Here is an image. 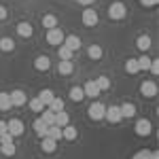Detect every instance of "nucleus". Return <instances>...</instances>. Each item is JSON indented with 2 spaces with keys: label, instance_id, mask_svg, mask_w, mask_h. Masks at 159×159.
I'll use <instances>...</instances> for the list:
<instances>
[{
  "label": "nucleus",
  "instance_id": "f257e3e1",
  "mask_svg": "<svg viewBox=\"0 0 159 159\" xmlns=\"http://www.w3.org/2000/svg\"><path fill=\"white\" fill-rule=\"evenodd\" d=\"M104 110H106V106L102 104V102H93L89 108H87V115H89V119H93V121H100V119H104Z\"/></svg>",
  "mask_w": 159,
  "mask_h": 159
},
{
  "label": "nucleus",
  "instance_id": "f03ea898",
  "mask_svg": "<svg viewBox=\"0 0 159 159\" xmlns=\"http://www.w3.org/2000/svg\"><path fill=\"white\" fill-rule=\"evenodd\" d=\"M125 15H127V9H125L123 2H112L108 7V17L110 19H123Z\"/></svg>",
  "mask_w": 159,
  "mask_h": 159
},
{
  "label": "nucleus",
  "instance_id": "7ed1b4c3",
  "mask_svg": "<svg viewBox=\"0 0 159 159\" xmlns=\"http://www.w3.org/2000/svg\"><path fill=\"white\" fill-rule=\"evenodd\" d=\"M47 43L53 45V47H60L64 45V32L60 28H53V30H47Z\"/></svg>",
  "mask_w": 159,
  "mask_h": 159
},
{
  "label": "nucleus",
  "instance_id": "20e7f679",
  "mask_svg": "<svg viewBox=\"0 0 159 159\" xmlns=\"http://www.w3.org/2000/svg\"><path fill=\"white\" fill-rule=\"evenodd\" d=\"M83 24H85L87 28H93V25L98 24V11L91 9V7H87L85 11H83Z\"/></svg>",
  "mask_w": 159,
  "mask_h": 159
},
{
  "label": "nucleus",
  "instance_id": "39448f33",
  "mask_svg": "<svg viewBox=\"0 0 159 159\" xmlns=\"http://www.w3.org/2000/svg\"><path fill=\"white\" fill-rule=\"evenodd\" d=\"M7 132L15 138V136H21L24 134V123L19 121V119H11V121H7Z\"/></svg>",
  "mask_w": 159,
  "mask_h": 159
},
{
  "label": "nucleus",
  "instance_id": "423d86ee",
  "mask_svg": "<svg viewBox=\"0 0 159 159\" xmlns=\"http://www.w3.org/2000/svg\"><path fill=\"white\" fill-rule=\"evenodd\" d=\"M140 93H142L144 98H155V96H157V85H155V81H144V83L140 85Z\"/></svg>",
  "mask_w": 159,
  "mask_h": 159
},
{
  "label": "nucleus",
  "instance_id": "0eeeda50",
  "mask_svg": "<svg viewBox=\"0 0 159 159\" xmlns=\"http://www.w3.org/2000/svg\"><path fill=\"white\" fill-rule=\"evenodd\" d=\"M136 134L138 136H148L151 132H153V125H151V121L148 119H138V123H136Z\"/></svg>",
  "mask_w": 159,
  "mask_h": 159
},
{
  "label": "nucleus",
  "instance_id": "6e6552de",
  "mask_svg": "<svg viewBox=\"0 0 159 159\" xmlns=\"http://www.w3.org/2000/svg\"><path fill=\"white\" fill-rule=\"evenodd\" d=\"M104 117H106V119H108L112 125H115V123H119V121L123 119V117H121V110H119V106H108V108L104 110Z\"/></svg>",
  "mask_w": 159,
  "mask_h": 159
},
{
  "label": "nucleus",
  "instance_id": "1a4fd4ad",
  "mask_svg": "<svg viewBox=\"0 0 159 159\" xmlns=\"http://www.w3.org/2000/svg\"><path fill=\"white\" fill-rule=\"evenodd\" d=\"M83 93H85L87 98H98L100 96V87L96 85V81H87L85 85H83Z\"/></svg>",
  "mask_w": 159,
  "mask_h": 159
},
{
  "label": "nucleus",
  "instance_id": "9d476101",
  "mask_svg": "<svg viewBox=\"0 0 159 159\" xmlns=\"http://www.w3.org/2000/svg\"><path fill=\"white\" fill-rule=\"evenodd\" d=\"M9 96H11V104H13V106H24L25 102H28L25 91H21V89H15V91H11Z\"/></svg>",
  "mask_w": 159,
  "mask_h": 159
},
{
  "label": "nucleus",
  "instance_id": "9b49d317",
  "mask_svg": "<svg viewBox=\"0 0 159 159\" xmlns=\"http://www.w3.org/2000/svg\"><path fill=\"white\" fill-rule=\"evenodd\" d=\"M64 47H68V49L74 53V51L81 47V38L74 36V34H70V36H64Z\"/></svg>",
  "mask_w": 159,
  "mask_h": 159
},
{
  "label": "nucleus",
  "instance_id": "f8f14e48",
  "mask_svg": "<svg viewBox=\"0 0 159 159\" xmlns=\"http://www.w3.org/2000/svg\"><path fill=\"white\" fill-rule=\"evenodd\" d=\"M40 148H43L45 153H55L57 142H55L53 138H49V136H45V138H43V142H40Z\"/></svg>",
  "mask_w": 159,
  "mask_h": 159
},
{
  "label": "nucleus",
  "instance_id": "ddd939ff",
  "mask_svg": "<svg viewBox=\"0 0 159 159\" xmlns=\"http://www.w3.org/2000/svg\"><path fill=\"white\" fill-rule=\"evenodd\" d=\"M34 68H36V70H49L51 60L47 57V55H38L36 60H34Z\"/></svg>",
  "mask_w": 159,
  "mask_h": 159
},
{
  "label": "nucleus",
  "instance_id": "4468645a",
  "mask_svg": "<svg viewBox=\"0 0 159 159\" xmlns=\"http://www.w3.org/2000/svg\"><path fill=\"white\" fill-rule=\"evenodd\" d=\"M55 125H57V127H66V125H70V115H68L66 110L55 112Z\"/></svg>",
  "mask_w": 159,
  "mask_h": 159
},
{
  "label": "nucleus",
  "instance_id": "2eb2a0df",
  "mask_svg": "<svg viewBox=\"0 0 159 159\" xmlns=\"http://www.w3.org/2000/svg\"><path fill=\"white\" fill-rule=\"evenodd\" d=\"M76 136H79V132H76L74 125H66V127H61V138H64V140H76Z\"/></svg>",
  "mask_w": 159,
  "mask_h": 159
},
{
  "label": "nucleus",
  "instance_id": "dca6fc26",
  "mask_svg": "<svg viewBox=\"0 0 159 159\" xmlns=\"http://www.w3.org/2000/svg\"><path fill=\"white\" fill-rule=\"evenodd\" d=\"M32 32H34V30H32V25L28 24V21H21V24H17V34H19V36L30 38V36H32Z\"/></svg>",
  "mask_w": 159,
  "mask_h": 159
},
{
  "label": "nucleus",
  "instance_id": "f3484780",
  "mask_svg": "<svg viewBox=\"0 0 159 159\" xmlns=\"http://www.w3.org/2000/svg\"><path fill=\"white\" fill-rule=\"evenodd\" d=\"M47 129H49V125H47V123H45L43 119H40V117H38L36 121H34V132H36L40 138H45V136H47Z\"/></svg>",
  "mask_w": 159,
  "mask_h": 159
},
{
  "label": "nucleus",
  "instance_id": "a211bd4d",
  "mask_svg": "<svg viewBox=\"0 0 159 159\" xmlns=\"http://www.w3.org/2000/svg\"><path fill=\"white\" fill-rule=\"evenodd\" d=\"M132 159H159L157 151H147V148H142V151H138Z\"/></svg>",
  "mask_w": 159,
  "mask_h": 159
},
{
  "label": "nucleus",
  "instance_id": "6ab92c4d",
  "mask_svg": "<svg viewBox=\"0 0 159 159\" xmlns=\"http://www.w3.org/2000/svg\"><path fill=\"white\" fill-rule=\"evenodd\" d=\"M53 98H55V93H53L51 89H43V91L38 93V100H40V102H43L45 106H49L51 102H53Z\"/></svg>",
  "mask_w": 159,
  "mask_h": 159
},
{
  "label": "nucleus",
  "instance_id": "aec40b11",
  "mask_svg": "<svg viewBox=\"0 0 159 159\" xmlns=\"http://www.w3.org/2000/svg\"><path fill=\"white\" fill-rule=\"evenodd\" d=\"M119 110H121L123 119H129V117H134V115H136V106H134V104H129V102L123 104V106H119Z\"/></svg>",
  "mask_w": 159,
  "mask_h": 159
},
{
  "label": "nucleus",
  "instance_id": "412c9836",
  "mask_svg": "<svg viewBox=\"0 0 159 159\" xmlns=\"http://www.w3.org/2000/svg\"><path fill=\"white\" fill-rule=\"evenodd\" d=\"M60 74H64V76H68V74H72V70H74V64L70 60H64V61H60Z\"/></svg>",
  "mask_w": 159,
  "mask_h": 159
},
{
  "label": "nucleus",
  "instance_id": "4be33fe9",
  "mask_svg": "<svg viewBox=\"0 0 159 159\" xmlns=\"http://www.w3.org/2000/svg\"><path fill=\"white\" fill-rule=\"evenodd\" d=\"M57 17H55V15H45V17H43V28H47V30H53V28H57Z\"/></svg>",
  "mask_w": 159,
  "mask_h": 159
},
{
  "label": "nucleus",
  "instance_id": "5701e85b",
  "mask_svg": "<svg viewBox=\"0 0 159 159\" xmlns=\"http://www.w3.org/2000/svg\"><path fill=\"white\" fill-rule=\"evenodd\" d=\"M13 104H11V96L7 91H0V110H9Z\"/></svg>",
  "mask_w": 159,
  "mask_h": 159
},
{
  "label": "nucleus",
  "instance_id": "b1692460",
  "mask_svg": "<svg viewBox=\"0 0 159 159\" xmlns=\"http://www.w3.org/2000/svg\"><path fill=\"white\" fill-rule=\"evenodd\" d=\"M87 53H89V57H91V60L98 61V60H102V53H104V51H102V47H100V45H91Z\"/></svg>",
  "mask_w": 159,
  "mask_h": 159
},
{
  "label": "nucleus",
  "instance_id": "393cba45",
  "mask_svg": "<svg viewBox=\"0 0 159 159\" xmlns=\"http://www.w3.org/2000/svg\"><path fill=\"white\" fill-rule=\"evenodd\" d=\"M85 98V93H83V87H72V89H70V100H72V102H81V100Z\"/></svg>",
  "mask_w": 159,
  "mask_h": 159
},
{
  "label": "nucleus",
  "instance_id": "a878e982",
  "mask_svg": "<svg viewBox=\"0 0 159 159\" xmlns=\"http://www.w3.org/2000/svg\"><path fill=\"white\" fill-rule=\"evenodd\" d=\"M40 119L47 123V125H55V112L49 110V108H45V110H43V115H40Z\"/></svg>",
  "mask_w": 159,
  "mask_h": 159
},
{
  "label": "nucleus",
  "instance_id": "bb28decb",
  "mask_svg": "<svg viewBox=\"0 0 159 159\" xmlns=\"http://www.w3.org/2000/svg\"><path fill=\"white\" fill-rule=\"evenodd\" d=\"M47 136H49V138H53L55 142H57V140H61V127H57V125H49Z\"/></svg>",
  "mask_w": 159,
  "mask_h": 159
},
{
  "label": "nucleus",
  "instance_id": "cd10ccee",
  "mask_svg": "<svg viewBox=\"0 0 159 159\" xmlns=\"http://www.w3.org/2000/svg\"><path fill=\"white\" fill-rule=\"evenodd\" d=\"M47 108L53 110V112H61V110H64V100L61 98H53V102H51Z\"/></svg>",
  "mask_w": 159,
  "mask_h": 159
},
{
  "label": "nucleus",
  "instance_id": "c85d7f7f",
  "mask_svg": "<svg viewBox=\"0 0 159 159\" xmlns=\"http://www.w3.org/2000/svg\"><path fill=\"white\" fill-rule=\"evenodd\" d=\"M136 47H138L140 51H148V47H151V38H148L147 34L140 36V38H138V43H136Z\"/></svg>",
  "mask_w": 159,
  "mask_h": 159
},
{
  "label": "nucleus",
  "instance_id": "c756f323",
  "mask_svg": "<svg viewBox=\"0 0 159 159\" xmlns=\"http://www.w3.org/2000/svg\"><path fill=\"white\" fill-rule=\"evenodd\" d=\"M125 70H127L129 74L140 72V70H138V61H136V57H129V60L125 61Z\"/></svg>",
  "mask_w": 159,
  "mask_h": 159
},
{
  "label": "nucleus",
  "instance_id": "7c9ffc66",
  "mask_svg": "<svg viewBox=\"0 0 159 159\" xmlns=\"http://www.w3.org/2000/svg\"><path fill=\"white\" fill-rule=\"evenodd\" d=\"M0 49L2 51H13L15 49V40H11V38H0Z\"/></svg>",
  "mask_w": 159,
  "mask_h": 159
},
{
  "label": "nucleus",
  "instance_id": "2f4dec72",
  "mask_svg": "<svg viewBox=\"0 0 159 159\" xmlns=\"http://www.w3.org/2000/svg\"><path fill=\"white\" fill-rule=\"evenodd\" d=\"M136 61H138V70H148L151 68V57H147V55L136 57Z\"/></svg>",
  "mask_w": 159,
  "mask_h": 159
},
{
  "label": "nucleus",
  "instance_id": "473e14b6",
  "mask_svg": "<svg viewBox=\"0 0 159 159\" xmlns=\"http://www.w3.org/2000/svg\"><path fill=\"white\" fill-rule=\"evenodd\" d=\"M0 147H2V153H4L7 157H13V155H15V144H13V142H0Z\"/></svg>",
  "mask_w": 159,
  "mask_h": 159
},
{
  "label": "nucleus",
  "instance_id": "72a5a7b5",
  "mask_svg": "<svg viewBox=\"0 0 159 159\" xmlns=\"http://www.w3.org/2000/svg\"><path fill=\"white\" fill-rule=\"evenodd\" d=\"M30 108L34 110V112H43V110L47 108V106H45V104H43V102H40L38 98H34V100H30Z\"/></svg>",
  "mask_w": 159,
  "mask_h": 159
},
{
  "label": "nucleus",
  "instance_id": "f704fd0d",
  "mask_svg": "<svg viewBox=\"0 0 159 159\" xmlns=\"http://www.w3.org/2000/svg\"><path fill=\"white\" fill-rule=\"evenodd\" d=\"M96 85L100 87V91H104V89H108V87H110V81H108V76H98V79H96Z\"/></svg>",
  "mask_w": 159,
  "mask_h": 159
},
{
  "label": "nucleus",
  "instance_id": "c9c22d12",
  "mask_svg": "<svg viewBox=\"0 0 159 159\" xmlns=\"http://www.w3.org/2000/svg\"><path fill=\"white\" fill-rule=\"evenodd\" d=\"M64 60H72V51L68 47H64V45H60V61H64Z\"/></svg>",
  "mask_w": 159,
  "mask_h": 159
},
{
  "label": "nucleus",
  "instance_id": "e433bc0d",
  "mask_svg": "<svg viewBox=\"0 0 159 159\" xmlns=\"http://www.w3.org/2000/svg\"><path fill=\"white\" fill-rule=\"evenodd\" d=\"M148 70H151L153 74H157V72H159V64H157V60H155V61H151V68H148Z\"/></svg>",
  "mask_w": 159,
  "mask_h": 159
},
{
  "label": "nucleus",
  "instance_id": "4c0bfd02",
  "mask_svg": "<svg viewBox=\"0 0 159 159\" xmlns=\"http://www.w3.org/2000/svg\"><path fill=\"white\" fill-rule=\"evenodd\" d=\"M140 2H142L144 7H155V4H157L159 0H140Z\"/></svg>",
  "mask_w": 159,
  "mask_h": 159
},
{
  "label": "nucleus",
  "instance_id": "58836bf2",
  "mask_svg": "<svg viewBox=\"0 0 159 159\" xmlns=\"http://www.w3.org/2000/svg\"><path fill=\"white\" fill-rule=\"evenodd\" d=\"M76 2H79V4H83V7H89V4H93L96 0H76Z\"/></svg>",
  "mask_w": 159,
  "mask_h": 159
},
{
  "label": "nucleus",
  "instance_id": "ea45409f",
  "mask_svg": "<svg viewBox=\"0 0 159 159\" xmlns=\"http://www.w3.org/2000/svg\"><path fill=\"white\" fill-rule=\"evenodd\" d=\"M7 134V121H0V136Z\"/></svg>",
  "mask_w": 159,
  "mask_h": 159
},
{
  "label": "nucleus",
  "instance_id": "a19ab883",
  "mask_svg": "<svg viewBox=\"0 0 159 159\" xmlns=\"http://www.w3.org/2000/svg\"><path fill=\"white\" fill-rule=\"evenodd\" d=\"M4 17H7V9L0 4V19H4Z\"/></svg>",
  "mask_w": 159,
  "mask_h": 159
}]
</instances>
